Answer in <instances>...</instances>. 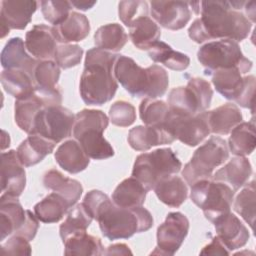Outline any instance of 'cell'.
I'll list each match as a JSON object with an SVG mask.
<instances>
[{
    "label": "cell",
    "mask_w": 256,
    "mask_h": 256,
    "mask_svg": "<svg viewBox=\"0 0 256 256\" xmlns=\"http://www.w3.org/2000/svg\"><path fill=\"white\" fill-rule=\"evenodd\" d=\"M38 61L26 52L25 42L20 37L9 39L1 52V65L4 69H22L33 77Z\"/></svg>",
    "instance_id": "23"
},
{
    "label": "cell",
    "mask_w": 256,
    "mask_h": 256,
    "mask_svg": "<svg viewBox=\"0 0 256 256\" xmlns=\"http://www.w3.org/2000/svg\"><path fill=\"white\" fill-rule=\"evenodd\" d=\"M189 231V220L181 212H170L157 228V246L151 254L174 255Z\"/></svg>",
    "instance_id": "16"
},
{
    "label": "cell",
    "mask_w": 256,
    "mask_h": 256,
    "mask_svg": "<svg viewBox=\"0 0 256 256\" xmlns=\"http://www.w3.org/2000/svg\"><path fill=\"white\" fill-rule=\"evenodd\" d=\"M234 201V210L253 229L255 220V181L246 183Z\"/></svg>",
    "instance_id": "41"
},
{
    "label": "cell",
    "mask_w": 256,
    "mask_h": 256,
    "mask_svg": "<svg viewBox=\"0 0 256 256\" xmlns=\"http://www.w3.org/2000/svg\"><path fill=\"white\" fill-rule=\"evenodd\" d=\"M58 165L70 174H77L85 170L90 158L76 139H69L63 142L54 153Z\"/></svg>",
    "instance_id": "24"
},
{
    "label": "cell",
    "mask_w": 256,
    "mask_h": 256,
    "mask_svg": "<svg viewBox=\"0 0 256 256\" xmlns=\"http://www.w3.org/2000/svg\"><path fill=\"white\" fill-rule=\"evenodd\" d=\"M228 157L226 141L212 136L195 150L190 161L184 166L182 176L190 186L200 180L212 179L214 169L226 162Z\"/></svg>",
    "instance_id": "7"
},
{
    "label": "cell",
    "mask_w": 256,
    "mask_h": 256,
    "mask_svg": "<svg viewBox=\"0 0 256 256\" xmlns=\"http://www.w3.org/2000/svg\"><path fill=\"white\" fill-rule=\"evenodd\" d=\"M83 49L77 44L58 45L54 53L55 63L62 69H68L80 64Z\"/></svg>",
    "instance_id": "44"
},
{
    "label": "cell",
    "mask_w": 256,
    "mask_h": 256,
    "mask_svg": "<svg viewBox=\"0 0 256 256\" xmlns=\"http://www.w3.org/2000/svg\"><path fill=\"white\" fill-rule=\"evenodd\" d=\"M113 73L121 86L137 98L156 99L166 93L169 85L168 73L163 67L153 64L142 68L125 55L117 54Z\"/></svg>",
    "instance_id": "4"
},
{
    "label": "cell",
    "mask_w": 256,
    "mask_h": 256,
    "mask_svg": "<svg viewBox=\"0 0 256 256\" xmlns=\"http://www.w3.org/2000/svg\"><path fill=\"white\" fill-rule=\"evenodd\" d=\"M52 29L57 42L69 44L84 40L90 32V23L84 14L72 11L64 22Z\"/></svg>",
    "instance_id": "27"
},
{
    "label": "cell",
    "mask_w": 256,
    "mask_h": 256,
    "mask_svg": "<svg viewBox=\"0 0 256 256\" xmlns=\"http://www.w3.org/2000/svg\"><path fill=\"white\" fill-rule=\"evenodd\" d=\"M181 168L182 163L171 148H159L136 157L132 177L150 191L159 181L177 174Z\"/></svg>",
    "instance_id": "6"
},
{
    "label": "cell",
    "mask_w": 256,
    "mask_h": 256,
    "mask_svg": "<svg viewBox=\"0 0 256 256\" xmlns=\"http://www.w3.org/2000/svg\"><path fill=\"white\" fill-rule=\"evenodd\" d=\"M93 217L91 216L83 202L75 204L68 212L64 222L60 225L59 234L62 241H64L72 234L86 231L87 228L90 226Z\"/></svg>",
    "instance_id": "39"
},
{
    "label": "cell",
    "mask_w": 256,
    "mask_h": 256,
    "mask_svg": "<svg viewBox=\"0 0 256 256\" xmlns=\"http://www.w3.org/2000/svg\"><path fill=\"white\" fill-rule=\"evenodd\" d=\"M72 7H75L76 9H79V10H88V9H91L95 4H96V1H83V0H72L70 1Z\"/></svg>",
    "instance_id": "50"
},
{
    "label": "cell",
    "mask_w": 256,
    "mask_h": 256,
    "mask_svg": "<svg viewBox=\"0 0 256 256\" xmlns=\"http://www.w3.org/2000/svg\"><path fill=\"white\" fill-rule=\"evenodd\" d=\"M147 190L134 177H129L120 182L112 193V201L125 208L140 207L144 204Z\"/></svg>",
    "instance_id": "33"
},
{
    "label": "cell",
    "mask_w": 256,
    "mask_h": 256,
    "mask_svg": "<svg viewBox=\"0 0 256 256\" xmlns=\"http://www.w3.org/2000/svg\"><path fill=\"white\" fill-rule=\"evenodd\" d=\"M109 118L116 126L128 127L136 120L135 107L127 101H116L109 109Z\"/></svg>",
    "instance_id": "45"
},
{
    "label": "cell",
    "mask_w": 256,
    "mask_h": 256,
    "mask_svg": "<svg viewBox=\"0 0 256 256\" xmlns=\"http://www.w3.org/2000/svg\"><path fill=\"white\" fill-rule=\"evenodd\" d=\"M127 140L134 150L147 151L154 146L171 144L175 141V138L164 126L138 125L130 129Z\"/></svg>",
    "instance_id": "22"
},
{
    "label": "cell",
    "mask_w": 256,
    "mask_h": 256,
    "mask_svg": "<svg viewBox=\"0 0 256 256\" xmlns=\"http://www.w3.org/2000/svg\"><path fill=\"white\" fill-rule=\"evenodd\" d=\"M252 175V166L249 160L243 156L232 158L224 167L213 174L215 181L228 184L234 192L243 187Z\"/></svg>",
    "instance_id": "26"
},
{
    "label": "cell",
    "mask_w": 256,
    "mask_h": 256,
    "mask_svg": "<svg viewBox=\"0 0 256 256\" xmlns=\"http://www.w3.org/2000/svg\"><path fill=\"white\" fill-rule=\"evenodd\" d=\"M169 106L163 100L145 98L139 105L140 118L148 126H164Z\"/></svg>",
    "instance_id": "40"
},
{
    "label": "cell",
    "mask_w": 256,
    "mask_h": 256,
    "mask_svg": "<svg viewBox=\"0 0 256 256\" xmlns=\"http://www.w3.org/2000/svg\"><path fill=\"white\" fill-rule=\"evenodd\" d=\"M65 255H102L104 247L98 237L88 234L86 231L70 235L64 241Z\"/></svg>",
    "instance_id": "37"
},
{
    "label": "cell",
    "mask_w": 256,
    "mask_h": 256,
    "mask_svg": "<svg viewBox=\"0 0 256 256\" xmlns=\"http://www.w3.org/2000/svg\"><path fill=\"white\" fill-rule=\"evenodd\" d=\"M109 119L101 110L83 109L75 114L72 134L89 158L103 160L114 155V149L104 138Z\"/></svg>",
    "instance_id": "5"
},
{
    "label": "cell",
    "mask_w": 256,
    "mask_h": 256,
    "mask_svg": "<svg viewBox=\"0 0 256 256\" xmlns=\"http://www.w3.org/2000/svg\"><path fill=\"white\" fill-rule=\"evenodd\" d=\"M40 5L44 19L53 26L64 22L72 12V5L69 1L47 0L41 1Z\"/></svg>",
    "instance_id": "43"
},
{
    "label": "cell",
    "mask_w": 256,
    "mask_h": 256,
    "mask_svg": "<svg viewBox=\"0 0 256 256\" xmlns=\"http://www.w3.org/2000/svg\"><path fill=\"white\" fill-rule=\"evenodd\" d=\"M196 15L188 29L189 37L196 43L213 39L242 41L248 37L255 22V4L247 1L190 2Z\"/></svg>",
    "instance_id": "1"
},
{
    "label": "cell",
    "mask_w": 256,
    "mask_h": 256,
    "mask_svg": "<svg viewBox=\"0 0 256 256\" xmlns=\"http://www.w3.org/2000/svg\"><path fill=\"white\" fill-rule=\"evenodd\" d=\"M128 41V35L118 23H109L97 29L94 34V43L97 48L109 51H120Z\"/></svg>",
    "instance_id": "38"
},
{
    "label": "cell",
    "mask_w": 256,
    "mask_h": 256,
    "mask_svg": "<svg viewBox=\"0 0 256 256\" xmlns=\"http://www.w3.org/2000/svg\"><path fill=\"white\" fill-rule=\"evenodd\" d=\"M56 143L37 134L29 135L17 148V155L24 167H31L41 162L53 152Z\"/></svg>",
    "instance_id": "28"
},
{
    "label": "cell",
    "mask_w": 256,
    "mask_h": 256,
    "mask_svg": "<svg viewBox=\"0 0 256 256\" xmlns=\"http://www.w3.org/2000/svg\"><path fill=\"white\" fill-rule=\"evenodd\" d=\"M73 207L62 195L52 192L34 206V214L43 223L59 222L68 210Z\"/></svg>",
    "instance_id": "34"
},
{
    "label": "cell",
    "mask_w": 256,
    "mask_h": 256,
    "mask_svg": "<svg viewBox=\"0 0 256 256\" xmlns=\"http://www.w3.org/2000/svg\"><path fill=\"white\" fill-rule=\"evenodd\" d=\"M117 54L99 48L86 52L84 70L79 84L81 99L87 105H103L109 102L118 88L113 67Z\"/></svg>",
    "instance_id": "3"
},
{
    "label": "cell",
    "mask_w": 256,
    "mask_h": 256,
    "mask_svg": "<svg viewBox=\"0 0 256 256\" xmlns=\"http://www.w3.org/2000/svg\"><path fill=\"white\" fill-rule=\"evenodd\" d=\"M210 133L227 135L243 120L242 113L236 104L226 103L211 111H205Z\"/></svg>",
    "instance_id": "25"
},
{
    "label": "cell",
    "mask_w": 256,
    "mask_h": 256,
    "mask_svg": "<svg viewBox=\"0 0 256 256\" xmlns=\"http://www.w3.org/2000/svg\"><path fill=\"white\" fill-rule=\"evenodd\" d=\"M230 253L231 252L226 248L218 236H215L211 243L206 245L200 251L201 255H230Z\"/></svg>",
    "instance_id": "48"
},
{
    "label": "cell",
    "mask_w": 256,
    "mask_h": 256,
    "mask_svg": "<svg viewBox=\"0 0 256 256\" xmlns=\"http://www.w3.org/2000/svg\"><path fill=\"white\" fill-rule=\"evenodd\" d=\"M212 223L215 226L217 236L230 252L243 247L249 240L248 229L231 212L218 217Z\"/></svg>",
    "instance_id": "20"
},
{
    "label": "cell",
    "mask_w": 256,
    "mask_h": 256,
    "mask_svg": "<svg viewBox=\"0 0 256 256\" xmlns=\"http://www.w3.org/2000/svg\"><path fill=\"white\" fill-rule=\"evenodd\" d=\"M38 2L33 0H3L1 1L0 22L1 38L11 29L23 30L30 23L32 15L37 10Z\"/></svg>",
    "instance_id": "18"
},
{
    "label": "cell",
    "mask_w": 256,
    "mask_h": 256,
    "mask_svg": "<svg viewBox=\"0 0 256 256\" xmlns=\"http://www.w3.org/2000/svg\"><path fill=\"white\" fill-rule=\"evenodd\" d=\"M2 255H31L32 249L29 240L22 236L12 235L0 247Z\"/></svg>",
    "instance_id": "47"
},
{
    "label": "cell",
    "mask_w": 256,
    "mask_h": 256,
    "mask_svg": "<svg viewBox=\"0 0 256 256\" xmlns=\"http://www.w3.org/2000/svg\"><path fill=\"white\" fill-rule=\"evenodd\" d=\"M164 127L175 140L191 147L200 144L210 134L205 111L190 115L169 108Z\"/></svg>",
    "instance_id": "14"
},
{
    "label": "cell",
    "mask_w": 256,
    "mask_h": 256,
    "mask_svg": "<svg viewBox=\"0 0 256 256\" xmlns=\"http://www.w3.org/2000/svg\"><path fill=\"white\" fill-rule=\"evenodd\" d=\"M161 36L160 27L149 16L134 20L129 26V37L133 45L140 50H148Z\"/></svg>",
    "instance_id": "32"
},
{
    "label": "cell",
    "mask_w": 256,
    "mask_h": 256,
    "mask_svg": "<svg viewBox=\"0 0 256 256\" xmlns=\"http://www.w3.org/2000/svg\"><path fill=\"white\" fill-rule=\"evenodd\" d=\"M43 185L45 188L62 195L72 206L78 202L83 192V187L79 181L65 177L56 169L48 170L44 174Z\"/></svg>",
    "instance_id": "29"
},
{
    "label": "cell",
    "mask_w": 256,
    "mask_h": 256,
    "mask_svg": "<svg viewBox=\"0 0 256 256\" xmlns=\"http://www.w3.org/2000/svg\"><path fill=\"white\" fill-rule=\"evenodd\" d=\"M38 218L30 210H25L18 200L2 194L0 197L1 241L8 236L17 235L31 241L35 238L39 228Z\"/></svg>",
    "instance_id": "10"
},
{
    "label": "cell",
    "mask_w": 256,
    "mask_h": 256,
    "mask_svg": "<svg viewBox=\"0 0 256 256\" xmlns=\"http://www.w3.org/2000/svg\"><path fill=\"white\" fill-rule=\"evenodd\" d=\"M256 145L254 121L241 122L231 130L228 146L232 154L236 156L250 155Z\"/></svg>",
    "instance_id": "35"
},
{
    "label": "cell",
    "mask_w": 256,
    "mask_h": 256,
    "mask_svg": "<svg viewBox=\"0 0 256 256\" xmlns=\"http://www.w3.org/2000/svg\"><path fill=\"white\" fill-rule=\"evenodd\" d=\"M26 50L39 61L50 60L54 57L57 40L53 29L45 24L34 25L25 36Z\"/></svg>",
    "instance_id": "21"
},
{
    "label": "cell",
    "mask_w": 256,
    "mask_h": 256,
    "mask_svg": "<svg viewBox=\"0 0 256 256\" xmlns=\"http://www.w3.org/2000/svg\"><path fill=\"white\" fill-rule=\"evenodd\" d=\"M150 59L156 63H161L171 70L183 71L190 64L188 55L174 50L163 41L155 42L148 50Z\"/></svg>",
    "instance_id": "36"
},
{
    "label": "cell",
    "mask_w": 256,
    "mask_h": 256,
    "mask_svg": "<svg viewBox=\"0 0 256 256\" xmlns=\"http://www.w3.org/2000/svg\"><path fill=\"white\" fill-rule=\"evenodd\" d=\"M157 198L170 207H180L188 196V188L184 180L176 175L159 181L153 189Z\"/></svg>",
    "instance_id": "30"
},
{
    "label": "cell",
    "mask_w": 256,
    "mask_h": 256,
    "mask_svg": "<svg viewBox=\"0 0 256 256\" xmlns=\"http://www.w3.org/2000/svg\"><path fill=\"white\" fill-rule=\"evenodd\" d=\"M197 59L211 75L216 70L239 67L247 73L252 68V61L244 57L238 42L221 39L207 42L197 52Z\"/></svg>",
    "instance_id": "9"
},
{
    "label": "cell",
    "mask_w": 256,
    "mask_h": 256,
    "mask_svg": "<svg viewBox=\"0 0 256 256\" xmlns=\"http://www.w3.org/2000/svg\"><path fill=\"white\" fill-rule=\"evenodd\" d=\"M75 115L61 105H53L43 108L36 116L31 134L45 137L54 143L71 136Z\"/></svg>",
    "instance_id": "13"
},
{
    "label": "cell",
    "mask_w": 256,
    "mask_h": 256,
    "mask_svg": "<svg viewBox=\"0 0 256 256\" xmlns=\"http://www.w3.org/2000/svg\"><path fill=\"white\" fill-rule=\"evenodd\" d=\"M153 19L165 29L180 30L186 26L192 16L190 2L151 1Z\"/></svg>",
    "instance_id": "17"
},
{
    "label": "cell",
    "mask_w": 256,
    "mask_h": 256,
    "mask_svg": "<svg viewBox=\"0 0 256 256\" xmlns=\"http://www.w3.org/2000/svg\"><path fill=\"white\" fill-rule=\"evenodd\" d=\"M247 72L239 67L216 70L211 74L212 83L218 93L228 100L235 101L243 108L253 112V96L255 77L246 75Z\"/></svg>",
    "instance_id": "11"
},
{
    "label": "cell",
    "mask_w": 256,
    "mask_h": 256,
    "mask_svg": "<svg viewBox=\"0 0 256 256\" xmlns=\"http://www.w3.org/2000/svg\"><path fill=\"white\" fill-rule=\"evenodd\" d=\"M61 103L62 94L58 88L45 89L35 86L32 94L21 99H16L14 105L15 123L29 135L37 114L45 107L61 105Z\"/></svg>",
    "instance_id": "15"
},
{
    "label": "cell",
    "mask_w": 256,
    "mask_h": 256,
    "mask_svg": "<svg viewBox=\"0 0 256 256\" xmlns=\"http://www.w3.org/2000/svg\"><path fill=\"white\" fill-rule=\"evenodd\" d=\"M60 77V67L52 60L38 61L34 69L35 86L45 89H56Z\"/></svg>",
    "instance_id": "42"
},
{
    "label": "cell",
    "mask_w": 256,
    "mask_h": 256,
    "mask_svg": "<svg viewBox=\"0 0 256 256\" xmlns=\"http://www.w3.org/2000/svg\"><path fill=\"white\" fill-rule=\"evenodd\" d=\"M26 186V172L17 151L9 150L1 154V191L12 197H19Z\"/></svg>",
    "instance_id": "19"
},
{
    "label": "cell",
    "mask_w": 256,
    "mask_h": 256,
    "mask_svg": "<svg viewBox=\"0 0 256 256\" xmlns=\"http://www.w3.org/2000/svg\"><path fill=\"white\" fill-rule=\"evenodd\" d=\"M148 3L146 1H121L118 5L119 19L127 27L139 17L148 16Z\"/></svg>",
    "instance_id": "46"
},
{
    "label": "cell",
    "mask_w": 256,
    "mask_h": 256,
    "mask_svg": "<svg viewBox=\"0 0 256 256\" xmlns=\"http://www.w3.org/2000/svg\"><path fill=\"white\" fill-rule=\"evenodd\" d=\"M211 84L203 78L192 77L187 85L173 88L168 94V106L175 111L196 115L206 111L212 100Z\"/></svg>",
    "instance_id": "12"
},
{
    "label": "cell",
    "mask_w": 256,
    "mask_h": 256,
    "mask_svg": "<svg viewBox=\"0 0 256 256\" xmlns=\"http://www.w3.org/2000/svg\"><path fill=\"white\" fill-rule=\"evenodd\" d=\"M83 203L98 222L103 236L109 240L128 239L153 226V217L146 208L120 207L99 190L89 191Z\"/></svg>",
    "instance_id": "2"
},
{
    "label": "cell",
    "mask_w": 256,
    "mask_h": 256,
    "mask_svg": "<svg viewBox=\"0 0 256 256\" xmlns=\"http://www.w3.org/2000/svg\"><path fill=\"white\" fill-rule=\"evenodd\" d=\"M190 199L203 211L206 219L213 222L230 212L234 190L224 182L212 179L200 180L191 185Z\"/></svg>",
    "instance_id": "8"
},
{
    "label": "cell",
    "mask_w": 256,
    "mask_h": 256,
    "mask_svg": "<svg viewBox=\"0 0 256 256\" xmlns=\"http://www.w3.org/2000/svg\"><path fill=\"white\" fill-rule=\"evenodd\" d=\"M1 84L4 90L16 99L24 98L35 90L33 75L22 69H3Z\"/></svg>",
    "instance_id": "31"
},
{
    "label": "cell",
    "mask_w": 256,
    "mask_h": 256,
    "mask_svg": "<svg viewBox=\"0 0 256 256\" xmlns=\"http://www.w3.org/2000/svg\"><path fill=\"white\" fill-rule=\"evenodd\" d=\"M105 255H127V254H132V252L130 251L129 247L126 244H113L110 245L105 251H104Z\"/></svg>",
    "instance_id": "49"
}]
</instances>
